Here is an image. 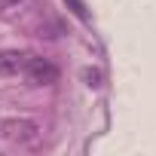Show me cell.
Masks as SVG:
<instances>
[{
  "label": "cell",
  "mask_w": 156,
  "mask_h": 156,
  "mask_svg": "<svg viewBox=\"0 0 156 156\" xmlns=\"http://www.w3.org/2000/svg\"><path fill=\"white\" fill-rule=\"evenodd\" d=\"M22 73H25V80L31 86H52V83H58V67L52 61H46V58H37V55H28Z\"/></svg>",
  "instance_id": "6da1fadb"
},
{
  "label": "cell",
  "mask_w": 156,
  "mask_h": 156,
  "mask_svg": "<svg viewBox=\"0 0 156 156\" xmlns=\"http://www.w3.org/2000/svg\"><path fill=\"white\" fill-rule=\"evenodd\" d=\"M37 122H31V119H6V122H0V135H6L9 141H16V144H31V141H37Z\"/></svg>",
  "instance_id": "7a4b0ae2"
},
{
  "label": "cell",
  "mask_w": 156,
  "mask_h": 156,
  "mask_svg": "<svg viewBox=\"0 0 156 156\" xmlns=\"http://www.w3.org/2000/svg\"><path fill=\"white\" fill-rule=\"evenodd\" d=\"M28 61V52H16V49H6V52H0V76H12L25 67Z\"/></svg>",
  "instance_id": "3957f363"
},
{
  "label": "cell",
  "mask_w": 156,
  "mask_h": 156,
  "mask_svg": "<svg viewBox=\"0 0 156 156\" xmlns=\"http://www.w3.org/2000/svg\"><path fill=\"white\" fill-rule=\"evenodd\" d=\"M70 6H73V12H76V16H80L83 22L89 19V12H86V6H83V0H70Z\"/></svg>",
  "instance_id": "277c9868"
},
{
  "label": "cell",
  "mask_w": 156,
  "mask_h": 156,
  "mask_svg": "<svg viewBox=\"0 0 156 156\" xmlns=\"http://www.w3.org/2000/svg\"><path fill=\"white\" fill-rule=\"evenodd\" d=\"M16 3H22V0H0V9H9V6H16Z\"/></svg>",
  "instance_id": "5b68a950"
}]
</instances>
